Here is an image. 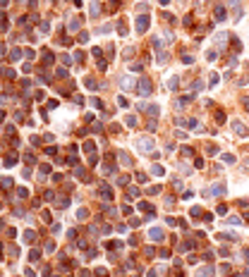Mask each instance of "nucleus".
Instances as JSON below:
<instances>
[{
  "mask_svg": "<svg viewBox=\"0 0 249 277\" xmlns=\"http://www.w3.org/2000/svg\"><path fill=\"white\" fill-rule=\"evenodd\" d=\"M137 91L141 93V96H151L153 86H151V81H148V79H139V84H137Z\"/></svg>",
  "mask_w": 249,
  "mask_h": 277,
  "instance_id": "obj_1",
  "label": "nucleus"
},
{
  "mask_svg": "<svg viewBox=\"0 0 249 277\" xmlns=\"http://www.w3.org/2000/svg\"><path fill=\"white\" fill-rule=\"evenodd\" d=\"M137 146H139V151H153V139H151V136H141V139H139L137 141Z\"/></svg>",
  "mask_w": 249,
  "mask_h": 277,
  "instance_id": "obj_2",
  "label": "nucleus"
},
{
  "mask_svg": "<svg viewBox=\"0 0 249 277\" xmlns=\"http://www.w3.org/2000/svg\"><path fill=\"white\" fill-rule=\"evenodd\" d=\"M204 196H225V187L223 184H213L211 189L204 191Z\"/></svg>",
  "mask_w": 249,
  "mask_h": 277,
  "instance_id": "obj_3",
  "label": "nucleus"
},
{
  "mask_svg": "<svg viewBox=\"0 0 249 277\" xmlns=\"http://www.w3.org/2000/svg\"><path fill=\"white\" fill-rule=\"evenodd\" d=\"M148 237H151V241H163V239H165V234H163L161 227H151V229H148Z\"/></svg>",
  "mask_w": 249,
  "mask_h": 277,
  "instance_id": "obj_4",
  "label": "nucleus"
},
{
  "mask_svg": "<svg viewBox=\"0 0 249 277\" xmlns=\"http://www.w3.org/2000/svg\"><path fill=\"white\" fill-rule=\"evenodd\" d=\"M148 24H151V22H148L146 15H139V17H137V31H139V34H144V31L148 29Z\"/></svg>",
  "mask_w": 249,
  "mask_h": 277,
  "instance_id": "obj_5",
  "label": "nucleus"
},
{
  "mask_svg": "<svg viewBox=\"0 0 249 277\" xmlns=\"http://www.w3.org/2000/svg\"><path fill=\"white\" fill-rule=\"evenodd\" d=\"M101 196L105 198V201H110V198H113V189L108 187V184H101Z\"/></svg>",
  "mask_w": 249,
  "mask_h": 277,
  "instance_id": "obj_6",
  "label": "nucleus"
},
{
  "mask_svg": "<svg viewBox=\"0 0 249 277\" xmlns=\"http://www.w3.org/2000/svg\"><path fill=\"white\" fill-rule=\"evenodd\" d=\"M2 162H5V167H12V165H17V155H15V153H7Z\"/></svg>",
  "mask_w": 249,
  "mask_h": 277,
  "instance_id": "obj_7",
  "label": "nucleus"
},
{
  "mask_svg": "<svg viewBox=\"0 0 249 277\" xmlns=\"http://www.w3.org/2000/svg\"><path fill=\"white\" fill-rule=\"evenodd\" d=\"M120 86L122 89H134V79H132V77H122V81H120Z\"/></svg>",
  "mask_w": 249,
  "mask_h": 277,
  "instance_id": "obj_8",
  "label": "nucleus"
},
{
  "mask_svg": "<svg viewBox=\"0 0 249 277\" xmlns=\"http://www.w3.org/2000/svg\"><path fill=\"white\" fill-rule=\"evenodd\" d=\"M232 129H235L237 134H242V136H247V134H249V132H247V127L242 124V122H235V124H232Z\"/></svg>",
  "mask_w": 249,
  "mask_h": 277,
  "instance_id": "obj_9",
  "label": "nucleus"
},
{
  "mask_svg": "<svg viewBox=\"0 0 249 277\" xmlns=\"http://www.w3.org/2000/svg\"><path fill=\"white\" fill-rule=\"evenodd\" d=\"M24 241L34 244V241H36V232H34V229H27V232H24Z\"/></svg>",
  "mask_w": 249,
  "mask_h": 277,
  "instance_id": "obj_10",
  "label": "nucleus"
},
{
  "mask_svg": "<svg viewBox=\"0 0 249 277\" xmlns=\"http://www.w3.org/2000/svg\"><path fill=\"white\" fill-rule=\"evenodd\" d=\"M218 239H225V241H235V239H237V234H232V232H221V234H218Z\"/></svg>",
  "mask_w": 249,
  "mask_h": 277,
  "instance_id": "obj_11",
  "label": "nucleus"
},
{
  "mask_svg": "<svg viewBox=\"0 0 249 277\" xmlns=\"http://www.w3.org/2000/svg\"><path fill=\"white\" fill-rule=\"evenodd\" d=\"M213 15H216V19H225V7H223V5H218Z\"/></svg>",
  "mask_w": 249,
  "mask_h": 277,
  "instance_id": "obj_12",
  "label": "nucleus"
},
{
  "mask_svg": "<svg viewBox=\"0 0 249 277\" xmlns=\"http://www.w3.org/2000/svg\"><path fill=\"white\" fill-rule=\"evenodd\" d=\"M151 172H153L156 177H163V174H165V170H163L161 165H153V167H151Z\"/></svg>",
  "mask_w": 249,
  "mask_h": 277,
  "instance_id": "obj_13",
  "label": "nucleus"
},
{
  "mask_svg": "<svg viewBox=\"0 0 249 277\" xmlns=\"http://www.w3.org/2000/svg\"><path fill=\"white\" fill-rule=\"evenodd\" d=\"M177 81H180L177 77H170V79H168V89H170V91H175V89H177Z\"/></svg>",
  "mask_w": 249,
  "mask_h": 277,
  "instance_id": "obj_14",
  "label": "nucleus"
},
{
  "mask_svg": "<svg viewBox=\"0 0 249 277\" xmlns=\"http://www.w3.org/2000/svg\"><path fill=\"white\" fill-rule=\"evenodd\" d=\"M120 160H122V165H127V167L132 165V158H129L127 153H120Z\"/></svg>",
  "mask_w": 249,
  "mask_h": 277,
  "instance_id": "obj_15",
  "label": "nucleus"
},
{
  "mask_svg": "<svg viewBox=\"0 0 249 277\" xmlns=\"http://www.w3.org/2000/svg\"><path fill=\"white\" fill-rule=\"evenodd\" d=\"M103 172H108V174H113V172H115V165H113V162H108V165H103Z\"/></svg>",
  "mask_w": 249,
  "mask_h": 277,
  "instance_id": "obj_16",
  "label": "nucleus"
},
{
  "mask_svg": "<svg viewBox=\"0 0 249 277\" xmlns=\"http://www.w3.org/2000/svg\"><path fill=\"white\" fill-rule=\"evenodd\" d=\"M139 196V189H129V191H127V198H129V201H132V198H137Z\"/></svg>",
  "mask_w": 249,
  "mask_h": 277,
  "instance_id": "obj_17",
  "label": "nucleus"
},
{
  "mask_svg": "<svg viewBox=\"0 0 249 277\" xmlns=\"http://www.w3.org/2000/svg\"><path fill=\"white\" fill-rule=\"evenodd\" d=\"M86 215H89V210H84V208L77 210V217H79V220H86Z\"/></svg>",
  "mask_w": 249,
  "mask_h": 277,
  "instance_id": "obj_18",
  "label": "nucleus"
},
{
  "mask_svg": "<svg viewBox=\"0 0 249 277\" xmlns=\"http://www.w3.org/2000/svg\"><path fill=\"white\" fill-rule=\"evenodd\" d=\"M118 105H120V107H127V105H129V100L125 98V96H120V98H118Z\"/></svg>",
  "mask_w": 249,
  "mask_h": 277,
  "instance_id": "obj_19",
  "label": "nucleus"
},
{
  "mask_svg": "<svg viewBox=\"0 0 249 277\" xmlns=\"http://www.w3.org/2000/svg\"><path fill=\"white\" fill-rule=\"evenodd\" d=\"M84 86H86V89H98V86H96V81H91V79H86V81H84Z\"/></svg>",
  "mask_w": 249,
  "mask_h": 277,
  "instance_id": "obj_20",
  "label": "nucleus"
},
{
  "mask_svg": "<svg viewBox=\"0 0 249 277\" xmlns=\"http://www.w3.org/2000/svg\"><path fill=\"white\" fill-rule=\"evenodd\" d=\"M10 57H12V60H19V57H22V50H17V48H15V50L10 53Z\"/></svg>",
  "mask_w": 249,
  "mask_h": 277,
  "instance_id": "obj_21",
  "label": "nucleus"
},
{
  "mask_svg": "<svg viewBox=\"0 0 249 277\" xmlns=\"http://www.w3.org/2000/svg\"><path fill=\"white\" fill-rule=\"evenodd\" d=\"M43 60H46V62H53L55 57H53V53H48V50H43Z\"/></svg>",
  "mask_w": 249,
  "mask_h": 277,
  "instance_id": "obj_22",
  "label": "nucleus"
},
{
  "mask_svg": "<svg viewBox=\"0 0 249 277\" xmlns=\"http://www.w3.org/2000/svg\"><path fill=\"white\" fill-rule=\"evenodd\" d=\"M216 122L223 124V122H225V112H216Z\"/></svg>",
  "mask_w": 249,
  "mask_h": 277,
  "instance_id": "obj_23",
  "label": "nucleus"
},
{
  "mask_svg": "<svg viewBox=\"0 0 249 277\" xmlns=\"http://www.w3.org/2000/svg\"><path fill=\"white\" fill-rule=\"evenodd\" d=\"M194 249V241H185L182 244V251H192Z\"/></svg>",
  "mask_w": 249,
  "mask_h": 277,
  "instance_id": "obj_24",
  "label": "nucleus"
},
{
  "mask_svg": "<svg viewBox=\"0 0 249 277\" xmlns=\"http://www.w3.org/2000/svg\"><path fill=\"white\" fill-rule=\"evenodd\" d=\"M58 206H60V208H67V206H70V198H60V201H58Z\"/></svg>",
  "mask_w": 249,
  "mask_h": 277,
  "instance_id": "obj_25",
  "label": "nucleus"
},
{
  "mask_svg": "<svg viewBox=\"0 0 249 277\" xmlns=\"http://www.w3.org/2000/svg\"><path fill=\"white\" fill-rule=\"evenodd\" d=\"M137 179H139V182H141V184H146V182H148V177H146V174H144V172H139V174H137Z\"/></svg>",
  "mask_w": 249,
  "mask_h": 277,
  "instance_id": "obj_26",
  "label": "nucleus"
},
{
  "mask_svg": "<svg viewBox=\"0 0 249 277\" xmlns=\"http://www.w3.org/2000/svg\"><path fill=\"white\" fill-rule=\"evenodd\" d=\"M98 15V2H91V17H96Z\"/></svg>",
  "mask_w": 249,
  "mask_h": 277,
  "instance_id": "obj_27",
  "label": "nucleus"
},
{
  "mask_svg": "<svg viewBox=\"0 0 249 277\" xmlns=\"http://www.w3.org/2000/svg\"><path fill=\"white\" fill-rule=\"evenodd\" d=\"M70 29H72V31H77V29H79V19H72V22H70Z\"/></svg>",
  "mask_w": 249,
  "mask_h": 277,
  "instance_id": "obj_28",
  "label": "nucleus"
},
{
  "mask_svg": "<svg viewBox=\"0 0 249 277\" xmlns=\"http://www.w3.org/2000/svg\"><path fill=\"white\" fill-rule=\"evenodd\" d=\"M148 115H151V117H158V107L151 105V107H148Z\"/></svg>",
  "mask_w": 249,
  "mask_h": 277,
  "instance_id": "obj_29",
  "label": "nucleus"
},
{
  "mask_svg": "<svg viewBox=\"0 0 249 277\" xmlns=\"http://www.w3.org/2000/svg\"><path fill=\"white\" fill-rule=\"evenodd\" d=\"M38 172H41V174H48V172H50V165H41V167H38Z\"/></svg>",
  "mask_w": 249,
  "mask_h": 277,
  "instance_id": "obj_30",
  "label": "nucleus"
},
{
  "mask_svg": "<svg viewBox=\"0 0 249 277\" xmlns=\"http://www.w3.org/2000/svg\"><path fill=\"white\" fill-rule=\"evenodd\" d=\"M127 182H129V177H127V174H125V177H118V184H120V187H125Z\"/></svg>",
  "mask_w": 249,
  "mask_h": 277,
  "instance_id": "obj_31",
  "label": "nucleus"
},
{
  "mask_svg": "<svg viewBox=\"0 0 249 277\" xmlns=\"http://www.w3.org/2000/svg\"><path fill=\"white\" fill-rule=\"evenodd\" d=\"M208 79H211V86H216V84H218V74L213 72V74H211V77H208Z\"/></svg>",
  "mask_w": 249,
  "mask_h": 277,
  "instance_id": "obj_32",
  "label": "nucleus"
},
{
  "mask_svg": "<svg viewBox=\"0 0 249 277\" xmlns=\"http://www.w3.org/2000/svg\"><path fill=\"white\" fill-rule=\"evenodd\" d=\"M134 124H137V117L129 115V117H127V127H134Z\"/></svg>",
  "mask_w": 249,
  "mask_h": 277,
  "instance_id": "obj_33",
  "label": "nucleus"
},
{
  "mask_svg": "<svg viewBox=\"0 0 249 277\" xmlns=\"http://www.w3.org/2000/svg\"><path fill=\"white\" fill-rule=\"evenodd\" d=\"M137 7H139V10H144V12H146V10H148V2H146V0H144V2H137Z\"/></svg>",
  "mask_w": 249,
  "mask_h": 277,
  "instance_id": "obj_34",
  "label": "nucleus"
},
{
  "mask_svg": "<svg viewBox=\"0 0 249 277\" xmlns=\"http://www.w3.org/2000/svg\"><path fill=\"white\" fill-rule=\"evenodd\" d=\"M182 62H185V65H192L194 57H192V55H185V57H182Z\"/></svg>",
  "mask_w": 249,
  "mask_h": 277,
  "instance_id": "obj_35",
  "label": "nucleus"
},
{
  "mask_svg": "<svg viewBox=\"0 0 249 277\" xmlns=\"http://www.w3.org/2000/svg\"><path fill=\"white\" fill-rule=\"evenodd\" d=\"M91 105H93V107H103V103H101L98 98H91Z\"/></svg>",
  "mask_w": 249,
  "mask_h": 277,
  "instance_id": "obj_36",
  "label": "nucleus"
},
{
  "mask_svg": "<svg viewBox=\"0 0 249 277\" xmlns=\"http://www.w3.org/2000/svg\"><path fill=\"white\" fill-rule=\"evenodd\" d=\"M17 196L19 198H27V189H17Z\"/></svg>",
  "mask_w": 249,
  "mask_h": 277,
  "instance_id": "obj_37",
  "label": "nucleus"
},
{
  "mask_svg": "<svg viewBox=\"0 0 249 277\" xmlns=\"http://www.w3.org/2000/svg\"><path fill=\"white\" fill-rule=\"evenodd\" d=\"M2 74H5L7 79H12V77H15V69H5V72H2Z\"/></svg>",
  "mask_w": 249,
  "mask_h": 277,
  "instance_id": "obj_38",
  "label": "nucleus"
},
{
  "mask_svg": "<svg viewBox=\"0 0 249 277\" xmlns=\"http://www.w3.org/2000/svg\"><path fill=\"white\" fill-rule=\"evenodd\" d=\"M158 2H161V5H168V2H170V0H158Z\"/></svg>",
  "mask_w": 249,
  "mask_h": 277,
  "instance_id": "obj_39",
  "label": "nucleus"
}]
</instances>
